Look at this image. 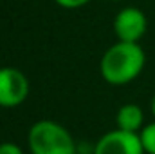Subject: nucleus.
<instances>
[{"mask_svg": "<svg viewBox=\"0 0 155 154\" xmlns=\"http://www.w3.org/2000/svg\"><path fill=\"white\" fill-rule=\"evenodd\" d=\"M144 111L137 103H124L116 113V127L126 132H141L144 127Z\"/></svg>", "mask_w": 155, "mask_h": 154, "instance_id": "obj_6", "label": "nucleus"}, {"mask_svg": "<svg viewBox=\"0 0 155 154\" xmlns=\"http://www.w3.org/2000/svg\"><path fill=\"white\" fill-rule=\"evenodd\" d=\"M110 2H121V0H110Z\"/></svg>", "mask_w": 155, "mask_h": 154, "instance_id": "obj_11", "label": "nucleus"}, {"mask_svg": "<svg viewBox=\"0 0 155 154\" xmlns=\"http://www.w3.org/2000/svg\"><path fill=\"white\" fill-rule=\"evenodd\" d=\"M150 107H152V114H153V118H155V94L152 96V103H150Z\"/></svg>", "mask_w": 155, "mask_h": 154, "instance_id": "obj_10", "label": "nucleus"}, {"mask_svg": "<svg viewBox=\"0 0 155 154\" xmlns=\"http://www.w3.org/2000/svg\"><path fill=\"white\" fill-rule=\"evenodd\" d=\"M141 142H143V149L146 154H155V121L146 123L143 127V131L139 132Z\"/></svg>", "mask_w": 155, "mask_h": 154, "instance_id": "obj_7", "label": "nucleus"}, {"mask_svg": "<svg viewBox=\"0 0 155 154\" xmlns=\"http://www.w3.org/2000/svg\"><path fill=\"white\" fill-rule=\"evenodd\" d=\"M148 31V18L139 7H123L114 18V33L119 42L139 44Z\"/></svg>", "mask_w": 155, "mask_h": 154, "instance_id": "obj_4", "label": "nucleus"}, {"mask_svg": "<svg viewBox=\"0 0 155 154\" xmlns=\"http://www.w3.org/2000/svg\"><path fill=\"white\" fill-rule=\"evenodd\" d=\"M94 154H146L141 136L137 132H126L114 129L99 136L94 145Z\"/></svg>", "mask_w": 155, "mask_h": 154, "instance_id": "obj_5", "label": "nucleus"}, {"mask_svg": "<svg viewBox=\"0 0 155 154\" xmlns=\"http://www.w3.org/2000/svg\"><path fill=\"white\" fill-rule=\"evenodd\" d=\"M146 53L141 44L119 42L110 45L99 60V75L110 85H128L143 73Z\"/></svg>", "mask_w": 155, "mask_h": 154, "instance_id": "obj_1", "label": "nucleus"}, {"mask_svg": "<svg viewBox=\"0 0 155 154\" xmlns=\"http://www.w3.org/2000/svg\"><path fill=\"white\" fill-rule=\"evenodd\" d=\"M31 85L27 76L16 67H0V107L13 109L22 105L29 96Z\"/></svg>", "mask_w": 155, "mask_h": 154, "instance_id": "obj_3", "label": "nucleus"}, {"mask_svg": "<svg viewBox=\"0 0 155 154\" xmlns=\"http://www.w3.org/2000/svg\"><path fill=\"white\" fill-rule=\"evenodd\" d=\"M27 147L31 154H76V140L71 131L54 120H38L29 127Z\"/></svg>", "mask_w": 155, "mask_h": 154, "instance_id": "obj_2", "label": "nucleus"}, {"mask_svg": "<svg viewBox=\"0 0 155 154\" xmlns=\"http://www.w3.org/2000/svg\"><path fill=\"white\" fill-rule=\"evenodd\" d=\"M58 5L65 7V9H78V7H83L87 5L90 0H54Z\"/></svg>", "mask_w": 155, "mask_h": 154, "instance_id": "obj_9", "label": "nucleus"}, {"mask_svg": "<svg viewBox=\"0 0 155 154\" xmlns=\"http://www.w3.org/2000/svg\"><path fill=\"white\" fill-rule=\"evenodd\" d=\"M0 154H24V151L15 142H4L0 143Z\"/></svg>", "mask_w": 155, "mask_h": 154, "instance_id": "obj_8", "label": "nucleus"}]
</instances>
